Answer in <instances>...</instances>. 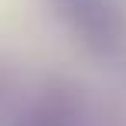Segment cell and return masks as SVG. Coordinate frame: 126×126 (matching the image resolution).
Returning <instances> with one entry per match:
<instances>
[{"label":"cell","instance_id":"cell-1","mask_svg":"<svg viewBox=\"0 0 126 126\" xmlns=\"http://www.w3.org/2000/svg\"><path fill=\"white\" fill-rule=\"evenodd\" d=\"M72 31L92 55L112 58L126 48V10L116 0H95L72 21Z\"/></svg>","mask_w":126,"mask_h":126},{"label":"cell","instance_id":"cell-2","mask_svg":"<svg viewBox=\"0 0 126 126\" xmlns=\"http://www.w3.org/2000/svg\"><path fill=\"white\" fill-rule=\"evenodd\" d=\"M21 123L24 126H79L82 123V95H79V89L68 82H51Z\"/></svg>","mask_w":126,"mask_h":126},{"label":"cell","instance_id":"cell-3","mask_svg":"<svg viewBox=\"0 0 126 126\" xmlns=\"http://www.w3.org/2000/svg\"><path fill=\"white\" fill-rule=\"evenodd\" d=\"M44 3H48V7H51V10H55L62 21L72 24V21H75V17L85 10V7H89V3H95V0H44Z\"/></svg>","mask_w":126,"mask_h":126},{"label":"cell","instance_id":"cell-4","mask_svg":"<svg viewBox=\"0 0 126 126\" xmlns=\"http://www.w3.org/2000/svg\"><path fill=\"white\" fill-rule=\"evenodd\" d=\"M7 89H10V79H7V72H0V99L7 95Z\"/></svg>","mask_w":126,"mask_h":126},{"label":"cell","instance_id":"cell-5","mask_svg":"<svg viewBox=\"0 0 126 126\" xmlns=\"http://www.w3.org/2000/svg\"><path fill=\"white\" fill-rule=\"evenodd\" d=\"M21 126H24V123H21Z\"/></svg>","mask_w":126,"mask_h":126}]
</instances>
